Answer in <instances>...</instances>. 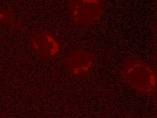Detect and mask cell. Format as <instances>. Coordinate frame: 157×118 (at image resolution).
I'll use <instances>...</instances> for the list:
<instances>
[{
	"label": "cell",
	"instance_id": "cell-1",
	"mask_svg": "<svg viewBox=\"0 0 157 118\" xmlns=\"http://www.w3.org/2000/svg\"><path fill=\"white\" fill-rule=\"evenodd\" d=\"M120 73L124 83L137 92L149 96L156 95V70L146 62L137 59H125Z\"/></svg>",
	"mask_w": 157,
	"mask_h": 118
},
{
	"label": "cell",
	"instance_id": "cell-2",
	"mask_svg": "<svg viewBox=\"0 0 157 118\" xmlns=\"http://www.w3.org/2000/svg\"><path fill=\"white\" fill-rule=\"evenodd\" d=\"M70 14L76 25L91 26L98 22L103 14L101 0H71L68 1Z\"/></svg>",
	"mask_w": 157,
	"mask_h": 118
},
{
	"label": "cell",
	"instance_id": "cell-3",
	"mask_svg": "<svg viewBox=\"0 0 157 118\" xmlns=\"http://www.w3.org/2000/svg\"><path fill=\"white\" fill-rule=\"evenodd\" d=\"M32 47L36 52L43 57L48 59L57 58L63 52L62 43L54 34L41 31L32 35Z\"/></svg>",
	"mask_w": 157,
	"mask_h": 118
},
{
	"label": "cell",
	"instance_id": "cell-4",
	"mask_svg": "<svg viewBox=\"0 0 157 118\" xmlns=\"http://www.w3.org/2000/svg\"><path fill=\"white\" fill-rule=\"evenodd\" d=\"M95 56L90 52L77 51L67 56L64 64L71 75L79 78L87 77L96 63Z\"/></svg>",
	"mask_w": 157,
	"mask_h": 118
}]
</instances>
